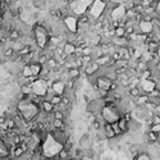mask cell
<instances>
[{"instance_id":"1","label":"cell","mask_w":160,"mask_h":160,"mask_svg":"<svg viewBox=\"0 0 160 160\" xmlns=\"http://www.w3.org/2000/svg\"><path fill=\"white\" fill-rule=\"evenodd\" d=\"M31 33H32V37H33V41H35L36 46L40 50H46L49 46V37H50L46 27L35 22V24L31 27Z\"/></svg>"},{"instance_id":"2","label":"cell","mask_w":160,"mask_h":160,"mask_svg":"<svg viewBox=\"0 0 160 160\" xmlns=\"http://www.w3.org/2000/svg\"><path fill=\"white\" fill-rule=\"evenodd\" d=\"M63 26L65 27L67 32H74L77 33V30H78V17L74 15V14H68L65 15L63 21Z\"/></svg>"},{"instance_id":"3","label":"cell","mask_w":160,"mask_h":160,"mask_svg":"<svg viewBox=\"0 0 160 160\" xmlns=\"http://www.w3.org/2000/svg\"><path fill=\"white\" fill-rule=\"evenodd\" d=\"M50 88L53 90V92L55 95H60L63 96L65 94V90H67V86H65V82L60 81L59 78L56 80H53L51 83H50Z\"/></svg>"},{"instance_id":"4","label":"cell","mask_w":160,"mask_h":160,"mask_svg":"<svg viewBox=\"0 0 160 160\" xmlns=\"http://www.w3.org/2000/svg\"><path fill=\"white\" fill-rule=\"evenodd\" d=\"M137 27L141 33H145V35L153 33V22L151 21H140L137 22Z\"/></svg>"},{"instance_id":"5","label":"cell","mask_w":160,"mask_h":160,"mask_svg":"<svg viewBox=\"0 0 160 160\" xmlns=\"http://www.w3.org/2000/svg\"><path fill=\"white\" fill-rule=\"evenodd\" d=\"M103 129H104V136H105V138H108V140H114V138H117L115 133H114V129H113V127H112L110 123L104 122V123H103Z\"/></svg>"},{"instance_id":"6","label":"cell","mask_w":160,"mask_h":160,"mask_svg":"<svg viewBox=\"0 0 160 160\" xmlns=\"http://www.w3.org/2000/svg\"><path fill=\"white\" fill-rule=\"evenodd\" d=\"M40 108H41V112L46 113V114H51L55 110V106L50 103L49 100H46V99H44L43 101L40 103Z\"/></svg>"},{"instance_id":"7","label":"cell","mask_w":160,"mask_h":160,"mask_svg":"<svg viewBox=\"0 0 160 160\" xmlns=\"http://www.w3.org/2000/svg\"><path fill=\"white\" fill-rule=\"evenodd\" d=\"M67 73H68V77L69 80H81V76H82V71L80 68H76V67H72V68L67 69Z\"/></svg>"},{"instance_id":"8","label":"cell","mask_w":160,"mask_h":160,"mask_svg":"<svg viewBox=\"0 0 160 160\" xmlns=\"http://www.w3.org/2000/svg\"><path fill=\"white\" fill-rule=\"evenodd\" d=\"M76 47H77V46H76V44L65 41V43L63 44V53H64L65 55H68V56L74 55V53H76Z\"/></svg>"},{"instance_id":"9","label":"cell","mask_w":160,"mask_h":160,"mask_svg":"<svg viewBox=\"0 0 160 160\" xmlns=\"http://www.w3.org/2000/svg\"><path fill=\"white\" fill-rule=\"evenodd\" d=\"M30 69H31V73H32V76H35V77H40V74H41V69H43V65H41L40 63H37V62H31L30 64Z\"/></svg>"},{"instance_id":"10","label":"cell","mask_w":160,"mask_h":160,"mask_svg":"<svg viewBox=\"0 0 160 160\" xmlns=\"http://www.w3.org/2000/svg\"><path fill=\"white\" fill-rule=\"evenodd\" d=\"M149 100H150L149 95H146V94H141L140 96H137L136 99H134V103H136L137 106H144L146 103H149Z\"/></svg>"},{"instance_id":"11","label":"cell","mask_w":160,"mask_h":160,"mask_svg":"<svg viewBox=\"0 0 160 160\" xmlns=\"http://www.w3.org/2000/svg\"><path fill=\"white\" fill-rule=\"evenodd\" d=\"M117 123H118V125H119V128H121V131H122L123 133H127V132L129 131V124H128V122L125 121L123 117H121L117 121Z\"/></svg>"},{"instance_id":"12","label":"cell","mask_w":160,"mask_h":160,"mask_svg":"<svg viewBox=\"0 0 160 160\" xmlns=\"http://www.w3.org/2000/svg\"><path fill=\"white\" fill-rule=\"evenodd\" d=\"M31 4H32V6L35 8V9L41 10V9H44V8L46 6L47 0H31Z\"/></svg>"},{"instance_id":"13","label":"cell","mask_w":160,"mask_h":160,"mask_svg":"<svg viewBox=\"0 0 160 160\" xmlns=\"http://www.w3.org/2000/svg\"><path fill=\"white\" fill-rule=\"evenodd\" d=\"M19 92H21L22 95H31L32 94L31 83H24V85L19 86Z\"/></svg>"},{"instance_id":"14","label":"cell","mask_w":160,"mask_h":160,"mask_svg":"<svg viewBox=\"0 0 160 160\" xmlns=\"http://www.w3.org/2000/svg\"><path fill=\"white\" fill-rule=\"evenodd\" d=\"M133 160H151L150 154L146 153V151H140L138 154L133 155Z\"/></svg>"},{"instance_id":"15","label":"cell","mask_w":160,"mask_h":160,"mask_svg":"<svg viewBox=\"0 0 160 160\" xmlns=\"http://www.w3.org/2000/svg\"><path fill=\"white\" fill-rule=\"evenodd\" d=\"M146 140H147V144H153V142H158L159 141V134L154 133V132H147L146 133Z\"/></svg>"},{"instance_id":"16","label":"cell","mask_w":160,"mask_h":160,"mask_svg":"<svg viewBox=\"0 0 160 160\" xmlns=\"http://www.w3.org/2000/svg\"><path fill=\"white\" fill-rule=\"evenodd\" d=\"M114 36L115 37H125V28L124 26H119L114 28Z\"/></svg>"},{"instance_id":"17","label":"cell","mask_w":160,"mask_h":160,"mask_svg":"<svg viewBox=\"0 0 160 160\" xmlns=\"http://www.w3.org/2000/svg\"><path fill=\"white\" fill-rule=\"evenodd\" d=\"M60 100H62V96H60V95H55V94H54L49 99V101L54 106H56V105L60 104Z\"/></svg>"},{"instance_id":"18","label":"cell","mask_w":160,"mask_h":160,"mask_svg":"<svg viewBox=\"0 0 160 160\" xmlns=\"http://www.w3.org/2000/svg\"><path fill=\"white\" fill-rule=\"evenodd\" d=\"M149 131L154 132L156 134H160V124H150L149 125Z\"/></svg>"},{"instance_id":"19","label":"cell","mask_w":160,"mask_h":160,"mask_svg":"<svg viewBox=\"0 0 160 160\" xmlns=\"http://www.w3.org/2000/svg\"><path fill=\"white\" fill-rule=\"evenodd\" d=\"M151 122H153V124H160V115L154 113L153 117H151Z\"/></svg>"},{"instance_id":"20","label":"cell","mask_w":160,"mask_h":160,"mask_svg":"<svg viewBox=\"0 0 160 160\" xmlns=\"http://www.w3.org/2000/svg\"><path fill=\"white\" fill-rule=\"evenodd\" d=\"M125 0H109V3H112L114 5H122Z\"/></svg>"},{"instance_id":"21","label":"cell","mask_w":160,"mask_h":160,"mask_svg":"<svg viewBox=\"0 0 160 160\" xmlns=\"http://www.w3.org/2000/svg\"><path fill=\"white\" fill-rule=\"evenodd\" d=\"M155 14L158 17H160V0H158V4H156V8H155Z\"/></svg>"},{"instance_id":"22","label":"cell","mask_w":160,"mask_h":160,"mask_svg":"<svg viewBox=\"0 0 160 160\" xmlns=\"http://www.w3.org/2000/svg\"><path fill=\"white\" fill-rule=\"evenodd\" d=\"M154 113H156V114H159V115H160V104H158V105L155 106V110H154Z\"/></svg>"}]
</instances>
